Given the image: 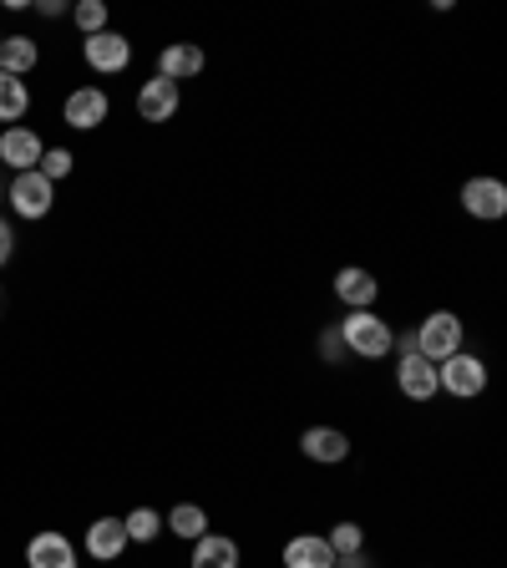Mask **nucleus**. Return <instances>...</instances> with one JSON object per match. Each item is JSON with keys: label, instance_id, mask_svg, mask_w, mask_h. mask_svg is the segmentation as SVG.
Returning a JSON list of instances; mask_svg holds the SVG:
<instances>
[{"label": "nucleus", "instance_id": "f257e3e1", "mask_svg": "<svg viewBox=\"0 0 507 568\" xmlns=\"http://www.w3.org/2000/svg\"><path fill=\"white\" fill-rule=\"evenodd\" d=\"M335 331H341V345H345V351L361 355V361H386V355H391V341H396V331H391V325L376 315V310H351V315H345Z\"/></svg>", "mask_w": 507, "mask_h": 568}, {"label": "nucleus", "instance_id": "f03ea898", "mask_svg": "<svg viewBox=\"0 0 507 568\" xmlns=\"http://www.w3.org/2000/svg\"><path fill=\"white\" fill-rule=\"evenodd\" d=\"M416 355H426L432 366H442L447 355L462 351V341H467V325H462V315H452V310H432V315L416 325Z\"/></svg>", "mask_w": 507, "mask_h": 568}, {"label": "nucleus", "instance_id": "7ed1b4c3", "mask_svg": "<svg viewBox=\"0 0 507 568\" xmlns=\"http://www.w3.org/2000/svg\"><path fill=\"white\" fill-rule=\"evenodd\" d=\"M437 390H447V396H457V402H477L487 390V366H483V355H447L437 366Z\"/></svg>", "mask_w": 507, "mask_h": 568}, {"label": "nucleus", "instance_id": "20e7f679", "mask_svg": "<svg viewBox=\"0 0 507 568\" xmlns=\"http://www.w3.org/2000/svg\"><path fill=\"white\" fill-rule=\"evenodd\" d=\"M6 199H11L16 219H47L51 203H57V183H47V178L36 173H11V183H6Z\"/></svg>", "mask_w": 507, "mask_h": 568}, {"label": "nucleus", "instance_id": "39448f33", "mask_svg": "<svg viewBox=\"0 0 507 568\" xmlns=\"http://www.w3.org/2000/svg\"><path fill=\"white\" fill-rule=\"evenodd\" d=\"M462 213L483 219V224H497L507 213V183L503 178H467L462 183Z\"/></svg>", "mask_w": 507, "mask_h": 568}, {"label": "nucleus", "instance_id": "423d86ee", "mask_svg": "<svg viewBox=\"0 0 507 568\" xmlns=\"http://www.w3.org/2000/svg\"><path fill=\"white\" fill-rule=\"evenodd\" d=\"M82 57L92 71H102V77H118V71L132 67V41L122 31H97L82 41Z\"/></svg>", "mask_w": 507, "mask_h": 568}, {"label": "nucleus", "instance_id": "0eeeda50", "mask_svg": "<svg viewBox=\"0 0 507 568\" xmlns=\"http://www.w3.org/2000/svg\"><path fill=\"white\" fill-rule=\"evenodd\" d=\"M396 390H402L406 402H437V366H432V361H426V355H402V361H396Z\"/></svg>", "mask_w": 507, "mask_h": 568}, {"label": "nucleus", "instance_id": "6e6552de", "mask_svg": "<svg viewBox=\"0 0 507 568\" xmlns=\"http://www.w3.org/2000/svg\"><path fill=\"white\" fill-rule=\"evenodd\" d=\"M41 153H47V142H41V132L36 128H6L0 132V163L11 168V173H31L36 163H41Z\"/></svg>", "mask_w": 507, "mask_h": 568}, {"label": "nucleus", "instance_id": "1a4fd4ad", "mask_svg": "<svg viewBox=\"0 0 507 568\" xmlns=\"http://www.w3.org/2000/svg\"><path fill=\"white\" fill-rule=\"evenodd\" d=\"M107 112H112V102H107L102 87H77V92L67 97V106H61V122L77 132H92L107 122Z\"/></svg>", "mask_w": 507, "mask_h": 568}, {"label": "nucleus", "instance_id": "9d476101", "mask_svg": "<svg viewBox=\"0 0 507 568\" xmlns=\"http://www.w3.org/2000/svg\"><path fill=\"white\" fill-rule=\"evenodd\" d=\"M335 300H341L345 310H376V300H381L376 274L361 270V264H345V270L335 274Z\"/></svg>", "mask_w": 507, "mask_h": 568}, {"label": "nucleus", "instance_id": "9b49d317", "mask_svg": "<svg viewBox=\"0 0 507 568\" xmlns=\"http://www.w3.org/2000/svg\"><path fill=\"white\" fill-rule=\"evenodd\" d=\"M209 67V57H203V47H193V41H173V47L158 51V77L163 82H193L199 71Z\"/></svg>", "mask_w": 507, "mask_h": 568}, {"label": "nucleus", "instance_id": "f8f14e48", "mask_svg": "<svg viewBox=\"0 0 507 568\" xmlns=\"http://www.w3.org/2000/svg\"><path fill=\"white\" fill-rule=\"evenodd\" d=\"M26 564H31V568H82V564H77L71 538H67V532H57V528L36 532L31 544H26Z\"/></svg>", "mask_w": 507, "mask_h": 568}, {"label": "nucleus", "instance_id": "ddd939ff", "mask_svg": "<svg viewBox=\"0 0 507 568\" xmlns=\"http://www.w3.org/2000/svg\"><path fill=\"white\" fill-rule=\"evenodd\" d=\"M300 452L310 462H320V467H341L351 457V437H345L341 426H310L305 437H300Z\"/></svg>", "mask_w": 507, "mask_h": 568}, {"label": "nucleus", "instance_id": "4468645a", "mask_svg": "<svg viewBox=\"0 0 507 568\" xmlns=\"http://www.w3.org/2000/svg\"><path fill=\"white\" fill-rule=\"evenodd\" d=\"M178 102H183V92H178L173 82H163V77H148V82L138 87V118L142 122H168L178 112Z\"/></svg>", "mask_w": 507, "mask_h": 568}, {"label": "nucleus", "instance_id": "2eb2a0df", "mask_svg": "<svg viewBox=\"0 0 507 568\" xmlns=\"http://www.w3.org/2000/svg\"><path fill=\"white\" fill-rule=\"evenodd\" d=\"M280 558L284 568H335V548L325 544V532H295Z\"/></svg>", "mask_w": 507, "mask_h": 568}, {"label": "nucleus", "instance_id": "dca6fc26", "mask_svg": "<svg viewBox=\"0 0 507 568\" xmlns=\"http://www.w3.org/2000/svg\"><path fill=\"white\" fill-rule=\"evenodd\" d=\"M87 554H92L97 564H112V558L128 554V528H122V518H97L92 528H87Z\"/></svg>", "mask_w": 507, "mask_h": 568}, {"label": "nucleus", "instance_id": "f3484780", "mask_svg": "<svg viewBox=\"0 0 507 568\" xmlns=\"http://www.w3.org/2000/svg\"><path fill=\"white\" fill-rule=\"evenodd\" d=\"M244 564V554H239V544L229 538V532H203L199 544H193V568H239Z\"/></svg>", "mask_w": 507, "mask_h": 568}, {"label": "nucleus", "instance_id": "a211bd4d", "mask_svg": "<svg viewBox=\"0 0 507 568\" xmlns=\"http://www.w3.org/2000/svg\"><path fill=\"white\" fill-rule=\"evenodd\" d=\"M36 61H41V47H36L31 36H6L0 41V71L6 77H26Z\"/></svg>", "mask_w": 507, "mask_h": 568}, {"label": "nucleus", "instance_id": "6ab92c4d", "mask_svg": "<svg viewBox=\"0 0 507 568\" xmlns=\"http://www.w3.org/2000/svg\"><path fill=\"white\" fill-rule=\"evenodd\" d=\"M26 112H31V87L21 82V77H6V71H0V122H21Z\"/></svg>", "mask_w": 507, "mask_h": 568}, {"label": "nucleus", "instance_id": "aec40b11", "mask_svg": "<svg viewBox=\"0 0 507 568\" xmlns=\"http://www.w3.org/2000/svg\"><path fill=\"white\" fill-rule=\"evenodd\" d=\"M163 528L178 532V538H189V544H199L203 532H209V513H203L199 503H178V508L163 518Z\"/></svg>", "mask_w": 507, "mask_h": 568}, {"label": "nucleus", "instance_id": "412c9836", "mask_svg": "<svg viewBox=\"0 0 507 568\" xmlns=\"http://www.w3.org/2000/svg\"><path fill=\"white\" fill-rule=\"evenodd\" d=\"M122 528H128V544H153L158 532H163V513H153V508H132L128 518H122Z\"/></svg>", "mask_w": 507, "mask_h": 568}, {"label": "nucleus", "instance_id": "4be33fe9", "mask_svg": "<svg viewBox=\"0 0 507 568\" xmlns=\"http://www.w3.org/2000/svg\"><path fill=\"white\" fill-rule=\"evenodd\" d=\"M325 544L335 548V558H345V554H366V528H361V523H335L331 532H325Z\"/></svg>", "mask_w": 507, "mask_h": 568}, {"label": "nucleus", "instance_id": "5701e85b", "mask_svg": "<svg viewBox=\"0 0 507 568\" xmlns=\"http://www.w3.org/2000/svg\"><path fill=\"white\" fill-rule=\"evenodd\" d=\"M71 26H77L82 36L107 31V6L102 0H82V6H71Z\"/></svg>", "mask_w": 507, "mask_h": 568}, {"label": "nucleus", "instance_id": "b1692460", "mask_svg": "<svg viewBox=\"0 0 507 568\" xmlns=\"http://www.w3.org/2000/svg\"><path fill=\"white\" fill-rule=\"evenodd\" d=\"M71 163H77V158H71L67 148H47L41 163H36V173L47 178V183H61V178H71Z\"/></svg>", "mask_w": 507, "mask_h": 568}, {"label": "nucleus", "instance_id": "393cba45", "mask_svg": "<svg viewBox=\"0 0 507 568\" xmlns=\"http://www.w3.org/2000/svg\"><path fill=\"white\" fill-rule=\"evenodd\" d=\"M320 355H325L331 366H341V361H345V345H341V331H335V325L320 335Z\"/></svg>", "mask_w": 507, "mask_h": 568}, {"label": "nucleus", "instance_id": "a878e982", "mask_svg": "<svg viewBox=\"0 0 507 568\" xmlns=\"http://www.w3.org/2000/svg\"><path fill=\"white\" fill-rule=\"evenodd\" d=\"M11 254H16V234H11V224L0 219V270L11 264Z\"/></svg>", "mask_w": 507, "mask_h": 568}, {"label": "nucleus", "instance_id": "bb28decb", "mask_svg": "<svg viewBox=\"0 0 507 568\" xmlns=\"http://www.w3.org/2000/svg\"><path fill=\"white\" fill-rule=\"evenodd\" d=\"M36 11L41 16H67V6H61V0H36Z\"/></svg>", "mask_w": 507, "mask_h": 568}, {"label": "nucleus", "instance_id": "cd10ccee", "mask_svg": "<svg viewBox=\"0 0 507 568\" xmlns=\"http://www.w3.org/2000/svg\"><path fill=\"white\" fill-rule=\"evenodd\" d=\"M335 568H371V564H366V554H345V558H335Z\"/></svg>", "mask_w": 507, "mask_h": 568}, {"label": "nucleus", "instance_id": "c85d7f7f", "mask_svg": "<svg viewBox=\"0 0 507 568\" xmlns=\"http://www.w3.org/2000/svg\"><path fill=\"white\" fill-rule=\"evenodd\" d=\"M0 320H6V290H0Z\"/></svg>", "mask_w": 507, "mask_h": 568}, {"label": "nucleus", "instance_id": "c756f323", "mask_svg": "<svg viewBox=\"0 0 507 568\" xmlns=\"http://www.w3.org/2000/svg\"><path fill=\"white\" fill-rule=\"evenodd\" d=\"M0 41H6V36H0Z\"/></svg>", "mask_w": 507, "mask_h": 568}]
</instances>
